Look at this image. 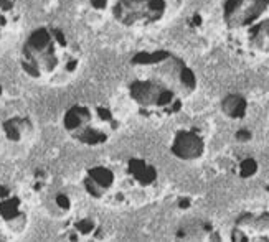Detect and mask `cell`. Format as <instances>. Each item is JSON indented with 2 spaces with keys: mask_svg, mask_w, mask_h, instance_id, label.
Returning a JSON list of instances; mask_svg holds the SVG:
<instances>
[{
  "mask_svg": "<svg viewBox=\"0 0 269 242\" xmlns=\"http://www.w3.org/2000/svg\"><path fill=\"white\" fill-rule=\"evenodd\" d=\"M236 139L239 142H248V140H251V132H248L246 129H243V130H239L236 133Z\"/></svg>",
  "mask_w": 269,
  "mask_h": 242,
  "instance_id": "13",
  "label": "cell"
},
{
  "mask_svg": "<svg viewBox=\"0 0 269 242\" xmlns=\"http://www.w3.org/2000/svg\"><path fill=\"white\" fill-rule=\"evenodd\" d=\"M2 130L8 142H12V144H23V142H27L32 137L33 124L28 117L17 115V117L3 120Z\"/></svg>",
  "mask_w": 269,
  "mask_h": 242,
  "instance_id": "10",
  "label": "cell"
},
{
  "mask_svg": "<svg viewBox=\"0 0 269 242\" xmlns=\"http://www.w3.org/2000/svg\"><path fill=\"white\" fill-rule=\"evenodd\" d=\"M205 150V144L201 137L193 130H180L175 135V140L172 144V152L175 157L183 160H193L201 157Z\"/></svg>",
  "mask_w": 269,
  "mask_h": 242,
  "instance_id": "9",
  "label": "cell"
},
{
  "mask_svg": "<svg viewBox=\"0 0 269 242\" xmlns=\"http://www.w3.org/2000/svg\"><path fill=\"white\" fill-rule=\"evenodd\" d=\"M182 0H111L114 20L127 30H147L162 25L177 12Z\"/></svg>",
  "mask_w": 269,
  "mask_h": 242,
  "instance_id": "5",
  "label": "cell"
},
{
  "mask_svg": "<svg viewBox=\"0 0 269 242\" xmlns=\"http://www.w3.org/2000/svg\"><path fill=\"white\" fill-rule=\"evenodd\" d=\"M116 111L104 102H76L63 115V129L79 145H106L119 132Z\"/></svg>",
  "mask_w": 269,
  "mask_h": 242,
  "instance_id": "4",
  "label": "cell"
},
{
  "mask_svg": "<svg viewBox=\"0 0 269 242\" xmlns=\"http://www.w3.org/2000/svg\"><path fill=\"white\" fill-rule=\"evenodd\" d=\"M61 234L71 241H94L101 239L103 227L94 218H76L66 223Z\"/></svg>",
  "mask_w": 269,
  "mask_h": 242,
  "instance_id": "8",
  "label": "cell"
},
{
  "mask_svg": "<svg viewBox=\"0 0 269 242\" xmlns=\"http://www.w3.org/2000/svg\"><path fill=\"white\" fill-rule=\"evenodd\" d=\"M180 206H182V208H187V206H188V201H187V199H182V201H180Z\"/></svg>",
  "mask_w": 269,
  "mask_h": 242,
  "instance_id": "14",
  "label": "cell"
},
{
  "mask_svg": "<svg viewBox=\"0 0 269 242\" xmlns=\"http://www.w3.org/2000/svg\"><path fill=\"white\" fill-rule=\"evenodd\" d=\"M22 22V12L14 0H0V48L14 38Z\"/></svg>",
  "mask_w": 269,
  "mask_h": 242,
  "instance_id": "7",
  "label": "cell"
},
{
  "mask_svg": "<svg viewBox=\"0 0 269 242\" xmlns=\"http://www.w3.org/2000/svg\"><path fill=\"white\" fill-rule=\"evenodd\" d=\"M157 178L154 165L129 155L90 166L83 177V186L94 201L126 210L144 203Z\"/></svg>",
  "mask_w": 269,
  "mask_h": 242,
  "instance_id": "2",
  "label": "cell"
},
{
  "mask_svg": "<svg viewBox=\"0 0 269 242\" xmlns=\"http://www.w3.org/2000/svg\"><path fill=\"white\" fill-rule=\"evenodd\" d=\"M197 86L193 71L165 49L141 51L131 60L129 101L144 117L172 115L182 109L183 94Z\"/></svg>",
  "mask_w": 269,
  "mask_h": 242,
  "instance_id": "1",
  "label": "cell"
},
{
  "mask_svg": "<svg viewBox=\"0 0 269 242\" xmlns=\"http://www.w3.org/2000/svg\"><path fill=\"white\" fill-rule=\"evenodd\" d=\"M83 63V48L73 33L60 25L35 28L20 49V66L33 81L60 84L76 76Z\"/></svg>",
  "mask_w": 269,
  "mask_h": 242,
  "instance_id": "3",
  "label": "cell"
},
{
  "mask_svg": "<svg viewBox=\"0 0 269 242\" xmlns=\"http://www.w3.org/2000/svg\"><path fill=\"white\" fill-rule=\"evenodd\" d=\"M2 97H3V86H2V82H0V101H2Z\"/></svg>",
  "mask_w": 269,
  "mask_h": 242,
  "instance_id": "15",
  "label": "cell"
},
{
  "mask_svg": "<svg viewBox=\"0 0 269 242\" xmlns=\"http://www.w3.org/2000/svg\"><path fill=\"white\" fill-rule=\"evenodd\" d=\"M256 170H258V163H256L253 158H246V160H243L241 165H239V175H241L243 178H248V177H251V175H254Z\"/></svg>",
  "mask_w": 269,
  "mask_h": 242,
  "instance_id": "12",
  "label": "cell"
},
{
  "mask_svg": "<svg viewBox=\"0 0 269 242\" xmlns=\"http://www.w3.org/2000/svg\"><path fill=\"white\" fill-rule=\"evenodd\" d=\"M28 226V206L14 185L0 180V237L22 234Z\"/></svg>",
  "mask_w": 269,
  "mask_h": 242,
  "instance_id": "6",
  "label": "cell"
},
{
  "mask_svg": "<svg viewBox=\"0 0 269 242\" xmlns=\"http://www.w3.org/2000/svg\"><path fill=\"white\" fill-rule=\"evenodd\" d=\"M221 109H223V112L228 115V117L241 119V117H245V112H246V101L241 97V96L231 94L226 99H223Z\"/></svg>",
  "mask_w": 269,
  "mask_h": 242,
  "instance_id": "11",
  "label": "cell"
}]
</instances>
